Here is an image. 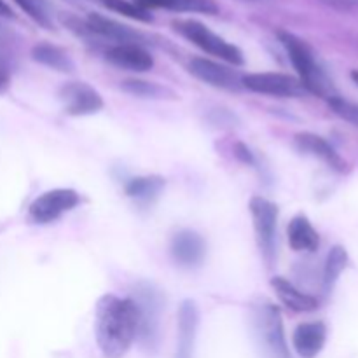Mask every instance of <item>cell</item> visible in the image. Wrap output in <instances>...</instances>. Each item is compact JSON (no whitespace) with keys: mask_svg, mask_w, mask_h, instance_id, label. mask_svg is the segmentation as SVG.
Segmentation results:
<instances>
[{"mask_svg":"<svg viewBox=\"0 0 358 358\" xmlns=\"http://www.w3.org/2000/svg\"><path fill=\"white\" fill-rule=\"evenodd\" d=\"M96 343L103 358H122L136 341L138 315L135 303L129 297H100L94 320Z\"/></svg>","mask_w":358,"mask_h":358,"instance_id":"6da1fadb","label":"cell"},{"mask_svg":"<svg viewBox=\"0 0 358 358\" xmlns=\"http://www.w3.org/2000/svg\"><path fill=\"white\" fill-rule=\"evenodd\" d=\"M278 38L283 48H285L294 69L297 70V79L303 83L308 93L317 94V96L325 98V100L334 96L336 91L334 86H332V80L329 79L327 72L318 63L310 44L304 42L301 37H297V35L283 30L278 31Z\"/></svg>","mask_w":358,"mask_h":358,"instance_id":"7a4b0ae2","label":"cell"},{"mask_svg":"<svg viewBox=\"0 0 358 358\" xmlns=\"http://www.w3.org/2000/svg\"><path fill=\"white\" fill-rule=\"evenodd\" d=\"M129 299L135 303L138 315V332L136 341L147 355H154L161 341V311H163V296L150 283L142 282L135 285Z\"/></svg>","mask_w":358,"mask_h":358,"instance_id":"3957f363","label":"cell"},{"mask_svg":"<svg viewBox=\"0 0 358 358\" xmlns=\"http://www.w3.org/2000/svg\"><path fill=\"white\" fill-rule=\"evenodd\" d=\"M252 327L264 358H292L283 331L280 310L268 301L252 306Z\"/></svg>","mask_w":358,"mask_h":358,"instance_id":"277c9868","label":"cell"},{"mask_svg":"<svg viewBox=\"0 0 358 358\" xmlns=\"http://www.w3.org/2000/svg\"><path fill=\"white\" fill-rule=\"evenodd\" d=\"M173 28L182 35V37H185L189 42L198 45L201 51H205L206 55L213 56V58L220 59V62L227 63V65L241 66L245 63V56L240 48H236V45L231 44V42H227L226 38L217 35L215 31H212L208 27L199 23V21H175Z\"/></svg>","mask_w":358,"mask_h":358,"instance_id":"5b68a950","label":"cell"},{"mask_svg":"<svg viewBox=\"0 0 358 358\" xmlns=\"http://www.w3.org/2000/svg\"><path fill=\"white\" fill-rule=\"evenodd\" d=\"M250 215L254 220L255 241L261 250L266 266L271 268L276 259V224H278V206L262 196L250 199Z\"/></svg>","mask_w":358,"mask_h":358,"instance_id":"8992f818","label":"cell"},{"mask_svg":"<svg viewBox=\"0 0 358 358\" xmlns=\"http://www.w3.org/2000/svg\"><path fill=\"white\" fill-rule=\"evenodd\" d=\"M79 203L80 196L73 189H52L31 201L28 206V217L35 224H51L72 212Z\"/></svg>","mask_w":358,"mask_h":358,"instance_id":"52a82bcc","label":"cell"},{"mask_svg":"<svg viewBox=\"0 0 358 358\" xmlns=\"http://www.w3.org/2000/svg\"><path fill=\"white\" fill-rule=\"evenodd\" d=\"M243 90L276 98H301L308 93L297 77L282 72H257L243 76Z\"/></svg>","mask_w":358,"mask_h":358,"instance_id":"ba28073f","label":"cell"},{"mask_svg":"<svg viewBox=\"0 0 358 358\" xmlns=\"http://www.w3.org/2000/svg\"><path fill=\"white\" fill-rule=\"evenodd\" d=\"M187 69L196 79L217 87V90L231 91V93H238L243 90V73L236 70V66H231L227 63L198 56L189 62Z\"/></svg>","mask_w":358,"mask_h":358,"instance_id":"9c48e42d","label":"cell"},{"mask_svg":"<svg viewBox=\"0 0 358 358\" xmlns=\"http://www.w3.org/2000/svg\"><path fill=\"white\" fill-rule=\"evenodd\" d=\"M58 98L65 114L72 117L96 114L103 108V98L100 96V93L87 83H79V80L63 84L58 91Z\"/></svg>","mask_w":358,"mask_h":358,"instance_id":"30bf717a","label":"cell"},{"mask_svg":"<svg viewBox=\"0 0 358 358\" xmlns=\"http://www.w3.org/2000/svg\"><path fill=\"white\" fill-rule=\"evenodd\" d=\"M170 254L180 268L194 269L205 261L206 243L201 234L196 231L182 229L171 238Z\"/></svg>","mask_w":358,"mask_h":358,"instance_id":"8fae6325","label":"cell"},{"mask_svg":"<svg viewBox=\"0 0 358 358\" xmlns=\"http://www.w3.org/2000/svg\"><path fill=\"white\" fill-rule=\"evenodd\" d=\"M86 27L90 30V35H96V37L107 38L114 44H145V35L140 31L133 30V28L126 27V24L119 23V21L110 20L101 14H90L86 20Z\"/></svg>","mask_w":358,"mask_h":358,"instance_id":"7c38bea8","label":"cell"},{"mask_svg":"<svg viewBox=\"0 0 358 358\" xmlns=\"http://www.w3.org/2000/svg\"><path fill=\"white\" fill-rule=\"evenodd\" d=\"M105 59L110 65L128 72L143 73L152 70L154 58L143 45L138 44H114L105 51Z\"/></svg>","mask_w":358,"mask_h":358,"instance_id":"4fadbf2b","label":"cell"},{"mask_svg":"<svg viewBox=\"0 0 358 358\" xmlns=\"http://www.w3.org/2000/svg\"><path fill=\"white\" fill-rule=\"evenodd\" d=\"M199 327V311L194 301L185 299L178 308V336L173 358H194L196 338Z\"/></svg>","mask_w":358,"mask_h":358,"instance_id":"5bb4252c","label":"cell"},{"mask_svg":"<svg viewBox=\"0 0 358 358\" xmlns=\"http://www.w3.org/2000/svg\"><path fill=\"white\" fill-rule=\"evenodd\" d=\"M294 143H296V147L301 152L324 161V163L329 164L332 170L341 171V173H345V171L348 170V163H346V161L339 156V152H336L334 147H332L327 140L322 138L320 135H315V133L310 131L297 133V135L294 136Z\"/></svg>","mask_w":358,"mask_h":358,"instance_id":"9a60e30c","label":"cell"},{"mask_svg":"<svg viewBox=\"0 0 358 358\" xmlns=\"http://www.w3.org/2000/svg\"><path fill=\"white\" fill-rule=\"evenodd\" d=\"M327 341V327L324 322H304L294 331L292 345L301 358H315Z\"/></svg>","mask_w":358,"mask_h":358,"instance_id":"2e32d148","label":"cell"},{"mask_svg":"<svg viewBox=\"0 0 358 358\" xmlns=\"http://www.w3.org/2000/svg\"><path fill=\"white\" fill-rule=\"evenodd\" d=\"M271 287L280 303L289 308V310L296 311V313H310V311H315L318 308L317 297L299 290L283 276H275L271 280Z\"/></svg>","mask_w":358,"mask_h":358,"instance_id":"e0dca14e","label":"cell"},{"mask_svg":"<svg viewBox=\"0 0 358 358\" xmlns=\"http://www.w3.org/2000/svg\"><path fill=\"white\" fill-rule=\"evenodd\" d=\"M166 187V180L161 175H143V177H135L126 184L124 191L129 199L136 205H152L161 192Z\"/></svg>","mask_w":358,"mask_h":358,"instance_id":"ac0fdd59","label":"cell"},{"mask_svg":"<svg viewBox=\"0 0 358 358\" xmlns=\"http://www.w3.org/2000/svg\"><path fill=\"white\" fill-rule=\"evenodd\" d=\"M289 245L296 252H315L320 247V234L306 215H296L287 227Z\"/></svg>","mask_w":358,"mask_h":358,"instance_id":"d6986e66","label":"cell"},{"mask_svg":"<svg viewBox=\"0 0 358 358\" xmlns=\"http://www.w3.org/2000/svg\"><path fill=\"white\" fill-rule=\"evenodd\" d=\"M136 6L145 10L168 9L177 13H198V14H217L219 6L213 0H133Z\"/></svg>","mask_w":358,"mask_h":358,"instance_id":"ffe728a7","label":"cell"},{"mask_svg":"<svg viewBox=\"0 0 358 358\" xmlns=\"http://www.w3.org/2000/svg\"><path fill=\"white\" fill-rule=\"evenodd\" d=\"M31 58L37 63H41V65L48 66V69L56 70V72L72 73L73 69H76L72 58L66 55V51H63L58 45L49 44V42L35 44L31 48Z\"/></svg>","mask_w":358,"mask_h":358,"instance_id":"44dd1931","label":"cell"},{"mask_svg":"<svg viewBox=\"0 0 358 358\" xmlns=\"http://www.w3.org/2000/svg\"><path fill=\"white\" fill-rule=\"evenodd\" d=\"M121 90L124 93L145 100H177V93L166 86L143 79H126L121 83Z\"/></svg>","mask_w":358,"mask_h":358,"instance_id":"7402d4cb","label":"cell"},{"mask_svg":"<svg viewBox=\"0 0 358 358\" xmlns=\"http://www.w3.org/2000/svg\"><path fill=\"white\" fill-rule=\"evenodd\" d=\"M16 6L45 30L55 28V10L49 0H14Z\"/></svg>","mask_w":358,"mask_h":358,"instance_id":"603a6c76","label":"cell"},{"mask_svg":"<svg viewBox=\"0 0 358 358\" xmlns=\"http://www.w3.org/2000/svg\"><path fill=\"white\" fill-rule=\"evenodd\" d=\"M346 266H348V252L343 247H339V245L332 247L324 268V287L327 292L334 289L336 282H338L341 273L346 269Z\"/></svg>","mask_w":358,"mask_h":358,"instance_id":"cb8c5ba5","label":"cell"},{"mask_svg":"<svg viewBox=\"0 0 358 358\" xmlns=\"http://www.w3.org/2000/svg\"><path fill=\"white\" fill-rule=\"evenodd\" d=\"M107 9L114 10V13L121 14V16L129 17V20H136V21H152V13L149 10L142 9L140 6H136L133 0H100Z\"/></svg>","mask_w":358,"mask_h":358,"instance_id":"d4e9b609","label":"cell"},{"mask_svg":"<svg viewBox=\"0 0 358 358\" xmlns=\"http://www.w3.org/2000/svg\"><path fill=\"white\" fill-rule=\"evenodd\" d=\"M329 107L332 108L336 115H339L341 119H345L346 122L353 124L358 128V103H353V101L345 100L339 94H334L332 98H329Z\"/></svg>","mask_w":358,"mask_h":358,"instance_id":"484cf974","label":"cell"},{"mask_svg":"<svg viewBox=\"0 0 358 358\" xmlns=\"http://www.w3.org/2000/svg\"><path fill=\"white\" fill-rule=\"evenodd\" d=\"M329 9L338 10V13H353L358 10V0H318Z\"/></svg>","mask_w":358,"mask_h":358,"instance_id":"4316f807","label":"cell"},{"mask_svg":"<svg viewBox=\"0 0 358 358\" xmlns=\"http://www.w3.org/2000/svg\"><path fill=\"white\" fill-rule=\"evenodd\" d=\"M234 154H236L238 159L245 164H250V166H255V156L250 149H248L245 143H238L236 149H234Z\"/></svg>","mask_w":358,"mask_h":358,"instance_id":"83f0119b","label":"cell"},{"mask_svg":"<svg viewBox=\"0 0 358 358\" xmlns=\"http://www.w3.org/2000/svg\"><path fill=\"white\" fill-rule=\"evenodd\" d=\"M10 86V77L6 70L0 69V93H6Z\"/></svg>","mask_w":358,"mask_h":358,"instance_id":"f1b7e54d","label":"cell"},{"mask_svg":"<svg viewBox=\"0 0 358 358\" xmlns=\"http://www.w3.org/2000/svg\"><path fill=\"white\" fill-rule=\"evenodd\" d=\"M0 16L2 17H13L14 16L13 9H10V6L6 2V0H0Z\"/></svg>","mask_w":358,"mask_h":358,"instance_id":"f546056e","label":"cell"},{"mask_svg":"<svg viewBox=\"0 0 358 358\" xmlns=\"http://www.w3.org/2000/svg\"><path fill=\"white\" fill-rule=\"evenodd\" d=\"M352 79H353V83H355L357 86H358V70H353V72H352Z\"/></svg>","mask_w":358,"mask_h":358,"instance_id":"4dcf8cb0","label":"cell"}]
</instances>
